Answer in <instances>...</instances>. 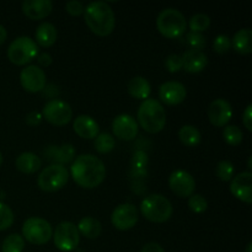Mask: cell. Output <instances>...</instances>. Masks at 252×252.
<instances>
[{
  "label": "cell",
  "instance_id": "7",
  "mask_svg": "<svg viewBox=\"0 0 252 252\" xmlns=\"http://www.w3.org/2000/svg\"><path fill=\"white\" fill-rule=\"evenodd\" d=\"M53 235V229L49 221L39 217L26 219L22 225V238L33 245H44Z\"/></svg>",
  "mask_w": 252,
  "mask_h": 252
},
{
  "label": "cell",
  "instance_id": "9",
  "mask_svg": "<svg viewBox=\"0 0 252 252\" xmlns=\"http://www.w3.org/2000/svg\"><path fill=\"white\" fill-rule=\"evenodd\" d=\"M52 238H53L56 248L63 252L76 250L79 243H80V234H79L78 228L71 221L59 223Z\"/></svg>",
  "mask_w": 252,
  "mask_h": 252
},
{
  "label": "cell",
  "instance_id": "14",
  "mask_svg": "<svg viewBox=\"0 0 252 252\" xmlns=\"http://www.w3.org/2000/svg\"><path fill=\"white\" fill-rule=\"evenodd\" d=\"M139 125L137 121L127 113L118 115L112 122V132L118 139L129 142L138 135Z\"/></svg>",
  "mask_w": 252,
  "mask_h": 252
},
{
  "label": "cell",
  "instance_id": "10",
  "mask_svg": "<svg viewBox=\"0 0 252 252\" xmlns=\"http://www.w3.org/2000/svg\"><path fill=\"white\" fill-rule=\"evenodd\" d=\"M42 117L46 118L51 125L62 127L68 125L73 118V110L68 102L59 98H53L44 105L42 110Z\"/></svg>",
  "mask_w": 252,
  "mask_h": 252
},
{
  "label": "cell",
  "instance_id": "4",
  "mask_svg": "<svg viewBox=\"0 0 252 252\" xmlns=\"http://www.w3.org/2000/svg\"><path fill=\"white\" fill-rule=\"evenodd\" d=\"M172 204L161 194H149L140 203V212L145 219L153 223H164L172 216Z\"/></svg>",
  "mask_w": 252,
  "mask_h": 252
},
{
  "label": "cell",
  "instance_id": "2",
  "mask_svg": "<svg viewBox=\"0 0 252 252\" xmlns=\"http://www.w3.org/2000/svg\"><path fill=\"white\" fill-rule=\"evenodd\" d=\"M84 19L90 31L97 36H108L115 30V12L105 1L90 2L84 10Z\"/></svg>",
  "mask_w": 252,
  "mask_h": 252
},
{
  "label": "cell",
  "instance_id": "48",
  "mask_svg": "<svg viewBox=\"0 0 252 252\" xmlns=\"http://www.w3.org/2000/svg\"><path fill=\"white\" fill-rule=\"evenodd\" d=\"M1 196H2V193H0V198H2V197H1Z\"/></svg>",
  "mask_w": 252,
  "mask_h": 252
},
{
  "label": "cell",
  "instance_id": "46",
  "mask_svg": "<svg viewBox=\"0 0 252 252\" xmlns=\"http://www.w3.org/2000/svg\"><path fill=\"white\" fill-rule=\"evenodd\" d=\"M251 160H252V157L249 158V162H248V169H249V172H251Z\"/></svg>",
  "mask_w": 252,
  "mask_h": 252
},
{
  "label": "cell",
  "instance_id": "32",
  "mask_svg": "<svg viewBox=\"0 0 252 252\" xmlns=\"http://www.w3.org/2000/svg\"><path fill=\"white\" fill-rule=\"evenodd\" d=\"M223 138L229 145L236 147L243 142L244 133L238 126H226L223 130Z\"/></svg>",
  "mask_w": 252,
  "mask_h": 252
},
{
  "label": "cell",
  "instance_id": "25",
  "mask_svg": "<svg viewBox=\"0 0 252 252\" xmlns=\"http://www.w3.org/2000/svg\"><path fill=\"white\" fill-rule=\"evenodd\" d=\"M148 162L149 158L144 150H137L130 161V175L134 179H145L148 176Z\"/></svg>",
  "mask_w": 252,
  "mask_h": 252
},
{
  "label": "cell",
  "instance_id": "45",
  "mask_svg": "<svg viewBox=\"0 0 252 252\" xmlns=\"http://www.w3.org/2000/svg\"><path fill=\"white\" fill-rule=\"evenodd\" d=\"M245 252H252V243H249L248 246H246Z\"/></svg>",
  "mask_w": 252,
  "mask_h": 252
},
{
  "label": "cell",
  "instance_id": "35",
  "mask_svg": "<svg viewBox=\"0 0 252 252\" xmlns=\"http://www.w3.org/2000/svg\"><path fill=\"white\" fill-rule=\"evenodd\" d=\"M189 208L193 213H204L207 211V208H208V202L201 194H192L189 198Z\"/></svg>",
  "mask_w": 252,
  "mask_h": 252
},
{
  "label": "cell",
  "instance_id": "43",
  "mask_svg": "<svg viewBox=\"0 0 252 252\" xmlns=\"http://www.w3.org/2000/svg\"><path fill=\"white\" fill-rule=\"evenodd\" d=\"M37 62H38V64L41 66H44V68H47V66H49L52 64V62H53V58H52L51 54L48 53H41L37 56Z\"/></svg>",
  "mask_w": 252,
  "mask_h": 252
},
{
  "label": "cell",
  "instance_id": "30",
  "mask_svg": "<svg viewBox=\"0 0 252 252\" xmlns=\"http://www.w3.org/2000/svg\"><path fill=\"white\" fill-rule=\"evenodd\" d=\"M25 249V239L20 234H10L4 239L1 252H22Z\"/></svg>",
  "mask_w": 252,
  "mask_h": 252
},
{
  "label": "cell",
  "instance_id": "40",
  "mask_svg": "<svg viewBox=\"0 0 252 252\" xmlns=\"http://www.w3.org/2000/svg\"><path fill=\"white\" fill-rule=\"evenodd\" d=\"M42 118H43L42 117V113L37 112V111H32V112L27 113L26 117H25V121H26V123L29 126L34 127V126H38L41 123Z\"/></svg>",
  "mask_w": 252,
  "mask_h": 252
},
{
  "label": "cell",
  "instance_id": "31",
  "mask_svg": "<svg viewBox=\"0 0 252 252\" xmlns=\"http://www.w3.org/2000/svg\"><path fill=\"white\" fill-rule=\"evenodd\" d=\"M189 26L191 32L201 33V32L208 30V27L211 26V17L207 14H196L189 19Z\"/></svg>",
  "mask_w": 252,
  "mask_h": 252
},
{
  "label": "cell",
  "instance_id": "28",
  "mask_svg": "<svg viewBox=\"0 0 252 252\" xmlns=\"http://www.w3.org/2000/svg\"><path fill=\"white\" fill-rule=\"evenodd\" d=\"M179 139L186 147H196L201 143L202 135L197 127L191 125L182 126L179 130Z\"/></svg>",
  "mask_w": 252,
  "mask_h": 252
},
{
  "label": "cell",
  "instance_id": "16",
  "mask_svg": "<svg viewBox=\"0 0 252 252\" xmlns=\"http://www.w3.org/2000/svg\"><path fill=\"white\" fill-rule=\"evenodd\" d=\"M187 96V90L184 84L179 81H166L159 88V97L169 106H176L184 102Z\"/></svg>",
  "mask_w": 252,
  "mask_h": 252
},
{
  "label": "cell",
  "instance_id": "12",
  "mask_svg": "<svg viewBox=\"0 0 252 252\" xmlns=\"http://www.w3.org/2000/svg\"><path fill=\"white\" fill-rule=\"evenodd\" d=\"M21 86L29 93H41L47 85V76L38 65H27L20 73Z\"/></svg>",
  "mask_w": 252,
  "mask_h": 252
},
{
  "label": "cell",
  "instance_id": "13",
  "mask_svg": "<svg viewBox=\"0 0 252 252\" xmlns=\"http://www.w3.org/2000/svg\"><path fill=\"white\" fill-rule=\"evenodd\" d=\"M170 189L181 198H189L194 194L196 181L189 172L185 170H176L169 177Z\"/></svg>",
  "mask_w": 252,
  "mask_h": 252
},
{
  "label": "cell",
  "instance_id": "39",
  "mask_svg": "<svg viewBox=\"0 0 252 252\" xmlns=\"http://www.w3.org/2000/svg\"><path fill=\"white\" fill-rule=\"evenodd\" d=\"M65 10L73 16H79V15L84 14V7L83 2L78 1V0H71V1H68L65 4Z\"/></svg>",
  "mask_w": 252,
  "mask_h": 252
},
{
  "label": "cell",
  "instance_id": "20",
  "mask_svg": "<svg viewBox=\"0 0 252 252\" xmlns=\"http://www.w3.org/2000/svg\"><path fill=\"white\" fill-rule=\"evenodd\" d=\"M22 12L31 20H42L53 10L51 0H25L21 5Z\"/></svg>",
  "mask_w": 252,
  "mask_h": 252
},
{
  "label": "cell",
  "instance_id": "44",
  "mask_svg": "<svg viewBox=\"0 0 252 252\" xmlns=\"http://www.w3.org/2000/svg\"><path fill=\"white\" fill-rule=\"evenodd\" d=\"M6 38H7L6 29H5L2 25H0V46H1L5 41H6Z\"/></svg>",
  "mask_w": 252,
  "mask_h": 252
},
{
  "label": "cell",
  "instance_id": "1",
  "mask_svg": "<svg viewBox=\"0 0 252 252\" xmlns=\"http://www.w3.org/2000/svg\"><path fill=\"white\" fill-rule=\"evenodd\" d=\"M70 175L78 186L86 189L98 187L106 177V167L102 160L93 154H83L75 158L70 167Z\"/></svg>",
  "mask_w": 252,
  "mask_h": 252
},
{
  "label": "cell",
  "instance_id": "47",
  "mask_svg": "<svg viewBox=\"0 0 252 252\" xmlns=\"http://www.w3.org/2000/svg\"><path fill=\"white\" fill-rule=\"evenodd\" d=\"M1 165H2V155L1 153H0V167H1Z\"/></svg>",
  "mask_w": 252,
  "mask_h": 252
},
{
  "label": "cell",
  "instance_id": "17",
  "mask_svg": "<svg viewBox=\"0 0 252 252\" xmlns=\"http://www.w3.org/2000/svg\"><path fill=\"white\" fill-rule=\"evenodd\" d=\"M251 187H252V174L249 171L241 172L236 175L230 182V192L235 198L239 201L245 202V203L251 204Z\"/></svg>",
  "mask_w": 252,
  "mask_h": 252
},
{
  "label": "cell",
  "instance_id": "15",
  "mask_svg": "<svg viewBox=\"0 0 252 252\" xmlns=\"http://www.w3.org/2000/svg\"><path fill=\"white\" fill-rule=\"evenodd\" d=\"M208 118L209 122L216 127H223L228 125L229 121L233 117V108L230 102L224 98H217L212 101L208 106Z\"/></svg>",
  "mask_w": 252,
  "mask_h": 252
},
{
  "label": "cell",
  "instance_id": "33",
  "mask_svg": "<svg viewBox=\"0 0 252 252\" xmlns=\"http://www.w3.org/2000/svg\"><path fill=\"white\" fill-rule=\"evenodd\" d=\"M216 175L220 181H231L234 176V165L228 160H221L216 167Z\"/></svg>",
  "mask_w": 252,
  "mask_h": 252
},
{
  "label": "cell",
  "instance_id": "41",
  "mask_svg": "<svg viewBox=\"0 0 252 252\" xmlns=\"http://www.w3.org/2000/svg\"><path fill=\"white\" fill-rule=\"evenodd\" d=\"M243 123L249 132L252 130V105H248L245 108V112L243 113Z\"/></svg>",
  "mask_w": 252,
  "mask_h": 252
},
{
  "label": "cell",
  "instance_id": "37",
  "mask_svg": "<svg viewBox=\"0 0 252 252\" xmlns=\"http://www.w3.org/2000/svg\"><path fill=\"white\" fill-rule=\"evenodd\" d=\"M231 48V39L226 34H219L216 37L213 42L214 52L219 54H224L230 51Z\"/></svg>",
  "mask_w": 252,
  "mask_h": 252
},
{
  "label": "cell",
  "instance_id": "36",
  "mask_svg": "<svg viewBox=\"0 0 252 252\" xmlns=\"http://www.w3.org/2000/svg\"><path fill=\"white\" fill-rule=\"evenodd\" d=\"M186 42L189 46V49H196V51H202L206 47V37L202 33L197 32H189L186 36Z\"/></svg>",
  "mask_w": 252,
  "mask_h": 252
},
{
  "label": "cell",
  "instance_id": "6",
  "mask_svg": "<svg viewBox=\"0 0 252 252\" xmlns=\"http://www.w3.org/2000/svg\"><path fill=\"white\" fill-rule=\"evenodd\" d=\"M38 56V46L27 36L17 37L7 48V58L16 65H26Z\"/></svg>",
  "mask_w": 252,
  "mask_h": 252
},
{
  "label": "cell",
  "instance_id": "18",
  "mask_svg": "<svg viewBox=\"0 0 252 252\" xmlns=\"http://www.w3.org/2000/svg\"><path fill=\"white\" fill-rule=\"evenodd\" d=\"M44 157L53 164L63 165L73 162L75 159V148L66 143L63 145H49L44 149Z\"/></svg>",
  "mask_w": 252,
  "mask_h": 252
},
{
  "label": "cell",
  "instance_id": "29",
  "mask_svg": "<svg viewBox=\"0 0 252 252\" xmlns=\"http://www.w3.org/2000/svg\"><path fill=\"white\" fill-rule=\"evenodd\" d=\"M115 138L110 133H98L97 137L95 138V143H94L96 152H98L100 154H107V153L112 152L115 149Z\"/></svg>",
  "mask_w": 252,
  "mask_h": 252
},
{
  "label": "cell",
  "instance_id": "27",
  "mask_svg": "<svg viewBox=\"0 0 252 252\" xmlns=\"http://www.w3.org/2000/svg\"><path fill=\"white\" fill-rule=\"evenodd\" d=\"M76 228H78L79 234L85 236L86 239L98 238L101 235V231H102L101 223L93 217H84L83 219H80Z\"/></svg>",
  "mask_w": 252,
  "mask_h": 252
},
{
  "label": "cell",
  "instance_id": "38",
  "mask_svg": "<svg viewBox=\"0 0 252 252\" xmlns=\"http://www.w3.org/2000/svg\"><path fill=\"white\" fill-rule=\"evenodd\" d=\"M165 66L170 73H177L182 69V58L180 54H170L165 59Z\"/></svg>",
  "mask_w": 252,
  "mask_h": 252
},
{
  "label": "cell",
  "instance_id": "26",
  "mask_svg": "<svg viewBox=\"0 0 252 252\" xmlns=\"http://www.w3.org/2000/svg\"><path fill=\"white\" fill-rule=\"evenodd\" d=\"M231 46L238 53L250 54L252 52V31L251 29H241L234 34Z\"/></svg>",
  "mask_w": 252,
  "mask_h": 252
},
{
  "label": "cell",
  "instance_id": "21",
  "mask_svg": "<svg viewBox=\"0 0 252 252\" xmlns=\"http://www.w3.org/2000/svg\"><path fill=\"white\" fill-rule=\"evenodd\" d=\"M74 132L83 139H95L100 133L98 123L88 115H80L73 123Z\"/></svg>",
  "mask_w": 252,
  "mask_h": 252
},
{
  "label": "cell",
  "instance_id": "22",
  "mask_svg": "<svg viewBox=\"0 0 252 252\" xmlns=\"http://www.w3.org/2000/svg\"><path fill=\"white\" fill-rule=\"evenodd\" d=\"M57 36H58V32L53 24L42 22L34 32V38H36L34 42L37 43V46L39 44L42 47H51L56 43Z\"/></svg>",
  "mask_w": 252,
  "mask_h": 252
},
{
  "label": "cell",
  "instance_id": "3",
  "mask_svg": "<svg viewBox=\"0 0 252 252\" xmlns=\"http://www.w3.org/2000/svg\"><path fill=\"white\" fill-rule=\"evenodd\" d=\"M138 122L148 133H159L166 125V112L161 103L154 98H147L138 108Z\"/></svg>",
  "mask_w": 252,
  "mask_h": 252
},
{
  "label": "cell",
  "instance_id": "8",
  "mask_svg": "<svg viewBox=\"0 0 252 252\" xmlns=\"http://www.w3.org/2000/svg\"><path fill=\"white\" fill-rule=\"evenodd\" d=\"M69 180V172L63 165L52 164L44 167L38 175L37 185L44 192H56L63 189Z\"/></svg>",
  "mask_w": 252,
  "mask_h": 252
},
{
  "label": "cell",
  "instance_id": "5",
  "mask_svg": "<svg viewBox=\"0 0 252 252\" xmlns=\"http://www.w3.org/2000/svg\"><path fill=\"white\" fill-rule=\"evenodd\" d=\"M157 27L160 33L166 38H177L186 31V17L180 10L167 7L158 15Z\"/></svg>",
  "mask_w": 252,
  "mask_h": 252
},
{
  "label": "cell",
  "instance_id": "19",
  "mask_svg": "<svg viewBox=\"0 0 252 252\" xmlns=\"http://www.w3.org/2000/svg\"><path fill=\"white\" fill-rule=\"evenodd\" d=\"M182 69L187 73H201L208 65V57L203 51L196 49H187L181 56Z\"/></svg>",
  "mask_w": 252,
  "mask_h": 252
},
{
  "label": "cell",
  "instance_id": "11",
  "mask_svg": "<svg viewBox=\"0 0 252 252\" xmlns=\"http://www.w3.org/2000/svg\"><path fill=\"white\" fill-rule=\"evenodd\" d=\"M139 212L132 203L120 204L111 214V223L118 230H129L138 223Z\"/></svg>",
  "mask_w": 252,
  "mask_h": 252
},
{
  "label": "cell",
  "instance_id": "24",
  "mask_svg": "<svg viewBox=\"0 0 252 252\" xmlns=\"http://www.w3.org/2000/svg\"><path fill=\"white\" fill-rule=\"evenodd\" d=\"M127 89L132 97L143 101L149 98L150 93H152V86H150L149 81L143 76H134L130 79Z\"/></svg>",
  "mask_w": 252,
  "mask_h": 252
},
{
  "label": "cell",
  "instance_id": "34",
  "mask_svg": "<svg viewBox=\"0 0 252 252\" xmlns=\"http://www.w3.org/2000/svg\"><path fill=\"white\" fill-rule=\"evenodd\" d=\"M14 212L7 204L0 202V231L9 229L14 224Z\"/></svg>",
  "mask_w": 252,
  "mask_h": 252
},
{
  "label": "cell",
  "instance_id": "23",
  "mask_svg": "<svg viewBox=\"0 0 252 252\" xmlns=\"http://www.w3.org/2000/svg\"><path fill=\"white\" fill-rule=\"evenodd\" d=\"M16 169L20 172H24V174H34V172L38 171L42 166V161L36 154L33 153H22L19 157L16 158Z\"/></svg>",
  "mask_w": 252,
  "mask_h": 252
},
{
  "label": "cell",
  "instance_id": "42",
  "mask_svg": "<svg viewBox=\"0 0 252 252\" xmlns=\"http://www.w3.org/2000/svg\"><path fill=\"white\" fill-rule=\"evenodd\" d=\"M140 252H165L164 248L158 243H148L142 248Z\"/></svg>",
  "mask_w": 252,
  "mask_h": 252
}]
</instances>
